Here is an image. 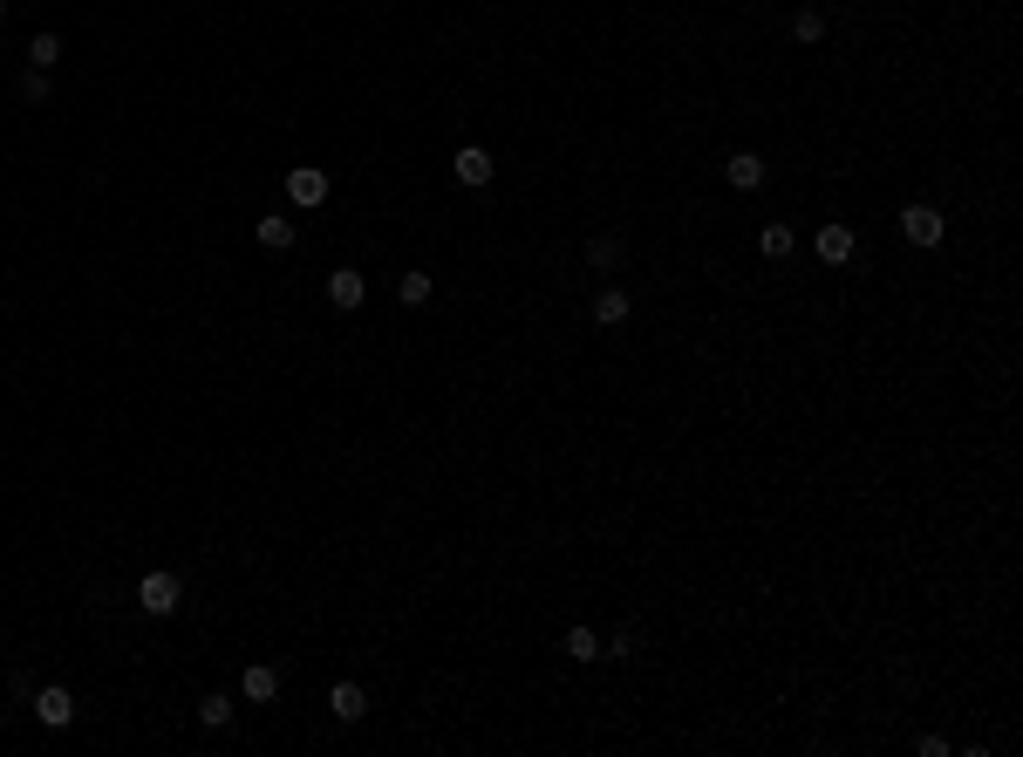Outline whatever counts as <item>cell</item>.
Listing matches in <instances>:
<instances>
[{
    "instance_id": "obj_19",
    "label": "cell",
    "mask_w": 1023,
    "mask_h": 757,
    "mask_svg": "<svg viewBox=\"0 0 1023 757\" xmlns=\"http://www.w3.org/2000/svg\"><path fill=\"white\" fill-rule=\"evenodd\" d=\"M396 294H403L410 307H423V301H430V273H403V280H396Z\"/></svg>"
},
{
    "instance_id": "obj_3",
    "label": "cell",
    "mask_w": 1023,
    "mask_h": 757,
    "mask_svg": "<svg viewBox=\"0 0 1023 757\" xmlns=\"http://www.w3.org/2000/svg\"><path fill=\"white\" fill-rule=\"evenodd\" d=\"M35 723L41 730H69L76 723V696L55 682V689H35Z\"/></svg>"
},
{
    "instance_id": "obj_11",
    "label": "cell",
    "mask_w": 1023,
    "mask_h": 757,
    "mask_svg": "<svg viewBox=\"0 0 1023 757\" xmlns=\"http://www.w3.org/2000/svg\"><path fill=\"white\" fill-rule=\"evenodd\" d=\"M594 321H601V328H621V321H628V294H621V287H601V294H594Z\"/></svg>"
},
{
    "instance_id": "obj_21",
    "label": "cell",
    "mask_w": 1023,
    "mask_h": 757,
    "mask_svg": "<svg viewBox=\"0 0 1023 757\" xmlns=\"http://www.w3.org/2000/svg\"><path fill=\"white\" fill-rule=\"evenodd\" d=\"M607 662H635V635H614L607 642Z\"/></svg>"
},
{
    "instance_id": "obj_12",
    "label": "cell",
    "mask_w": 1023,
    "mask_h": 757,
    "mask_svg": "<svg viewBox=\"0 0 1023 757\" xmlns=\"http://www.w3.org/2000/svg\"><path fill=\"white\" fill-rule=\"evenodd\" d=\"M792 246H798V239H792V226H785V219H771V226L758 232V253H764V260H785Z\"/></svg>"
},
{
    "instance_id": "obj_22",
    "label": "cell",
    "mask_w": 1023,
    "mask_h": 757,
    "mask_svg": "<svg viewBox=\"0 0 1023 757\" xmlns=\"http://www.w3.org/2000/svg\"><path fill=\"white\" fill-rule=\"evenodd\" d=\"M0 21H7V0H0Z\"/></svg>"
},
{
    "instance_id": "obj_7",
    "label": "cell",
    "mask_w": 1023,
    "mask_h": 757,
    "mask_svg": "<svg viewBox=\"0 0 1023 757\" xmlns=\"http://www.w3.org/2000/svg\"><path fill=\"white\" fill-rule=\"evenodd\" d=\"M328 710H335V723H362V717H369L362 682H335V689H328Z\"/></svg>"
},
{
    "instance_id": "obj_16",
    "label": "cell",
    "mask_w": 1023,
    "mask_h": 757,
    "mask_svg": "<svg viewBox=\"0 0 1023 757\" xmlns=\"http://www.w3.org/2000/svg\"><path fill=\"white\" fill-rule=\"evenodd\" d=\"M62 62V35H35L28 41V69H55Z\"/></svg>"
},
{
    "instance_id": "obj_4",
    "label": "cell",
    "mask_w": 1023,
    "mask_h": 757,
    "mask_svg": "<svg viewBox=\"0 0 1023 757\" xmlns=\"http://www.w3.org/2000/svg\"><path fill=\"white\" fill-rule=\"evenodd\" d=\"M901 232H908L914 246H942L948 219H942V212H935V205H908V212H901Z\"/></svg>"
},
{
    "instance_id": "obj_20",
    "label": "cell",
    "mask_w": 1023,
    "mask_h": 757,
    "mask_svg": "<svg viewBox=\"0 0 1023 757\" xmlns=\"http://www.w3.org/2000/svg\"><path fill=\"white\" fill-rule=\"evenodd\" d=\"M21 103H48V69H28L21 76Z\"/></svg>"
},
{
    "instance_id": "obj_5",
    "label": "cell",
    "mask_w": 1023,
    "mask_h": 757,
    "mask_svg": "<svg viewBox=\"0 0 1023 757\" xmlns=\"http://www.w3.org/2000/svg\"><path fill=\"white\" fill-rule=\"evenodd\" d=\"M362 294H369V280H362L355 266H335V273H328V301H335L341 314H355V307H362Z\"/></svg>"
},
{
    "instance_id": "obj_2",
    "label": "cell",
    "mask_w": 1023,
    "mask_h": 757,
    "mask_svg": "<svg viewBox=\"0 0 1023 757\" xmlns=\"http://www.w3.org/2000/svg\"><path fill=\"white\" fill-rule=\"evenodd\" d=\"M287 198H294L301 212L328 205V171H321V164H294V171H287Z\"/></svg>"
},
{
    "instance_id": "obj_9",
    "label": "cell",
    "mask_w": 1023,
    "mask_h": 757,
    "mask_svg": "<svg viewBox=\"0 0 1023 757\" xmlns=\"http://www.w3.org/2000/svg\"><path fill=\"white\" fill-rule=\"evenodd\" d=\"M239 689H246V703H273V696H280V669H273V662H253V669L239 676Z\"/></svg>"
},
{
    "instance_id": "obj_10",
    "label": "cell",
    "mask_w": 1023,
    "mask_h": 757,
    "mask_svg": "<svg viewBox=\"0 0 1023 757\" xmlns=\"http://www.w3.org/2000/svg\"><path fill=\"white\" fill-rule=\"evenodd\" d=\"M723 178H730L737 191H758V185H764V157H758V151H737L730 164H723Z\"/></svg>"
},
{
    "instance_id": "obj_14",
    "label": "cell",
    "mask_w": 1023,
    "mask_h": 757,
    "mask_svg": "<svg viewBox=\"0 0 1023 757\" xmlns=\"http://www.w3.org/2000/svg\"><path fill=\"white\" fill-rule=\"evenodd\" d=\"M560 648H567V662H601V635H594V628H567Z\"/></svg>"
},
{
    "instance_id": "obj_17",
    "label": "cell",
    "mask_w": 1023,
    "mask_h": 757,
    "mask_svg": "<svg viewBox=\"0 0 1023 757\" xmlns=\"http://www.w3.org/2000/svg\"><path fill=\"white\" fill-rule=\"evenodd\" d=\"M198 723H205V730H226V723H232V696H219V689H212V696L198 703Z\"/></svg>"
},
{
    "instance_id": "obj_18",
    "label": "cell",
    "mask_w": 1023,
    "mask_h": 757,
    "mask_svg": "<svg viewBox=\"0 0 1023 757\" xmlns=\"http://www.w3.org/2000/svg\"><path fill=\"white\" fill-rule=\"evenodd\" d=\"M792 35H798V41H819V35H826V14H819V7H798Z\"/></svg>"
},
{
    "instance_id": "obj_13",
    "label": "cell",
    "mask_w": 1023,
    "mask_h": 757,
    "mask_svg": "<svg viewBox=\"0 0 1023 757\" xmlns=\"http://www.w3.org/2000/svg\"><path fill=\"white\" fill-rule=\"evenodd\" d=\"M253 239H260L266 253H287V246H294V219H260V226H253Z\"/></svg>"
},
{
    "instance_id": "obj_8",
    "label": "cell",
    "mask_w": 1023,
    "mask_h": 757,
    "mask_svg": "<svg viewBox=\"0 0 1023 757\" xmlns=\"http://www.w3.org/2000/svg\"><path fill=\"white\" fill-rule=\"evenodd\" d=\"M853 246H860L853 226H839V219H833V226H819V260H826V266H846V260H853Z\"/></svg>"
},
{
    "instance_id": "obj_1",
    "label": "cell",
    "mask_w": 1023,
    "mask_h": 757,
    "mask_svg": "<svg viewBox=\"0 0 1023 757\" xmlns=\"http://www.w3.org/2000/svg\"><path fill=\"white\" fill-rule=\"evenodd\" d=\"M137 607H144V614H157V621H164V614H178V607H185V580H178V573H144Z\"/></svg>"
},
{
    "instance_id": "obj_6",
    "label": "cell",
    "mask_w": 1023,
    "mask_h": 757,
    "mask_svg": "<svg viewBox=\"0 0 1023 757\" xmlns=\"http://www.w3.org/2000/svg\"><path fill=\"white\" fill-rule=\"evenodd\" d=\"M451 171H457V185H492V151L485 144H464L451 157Z\"/></svg>"
},
{
    "instance_id": "obj_15",
    "label": "cell",
    "mask_w": 1023,
    "mask_h": 757,
    "mask_svg": "<svg viewBox=\"0 0 1023 757\" xmlns=\"http://www.w3.org/2000/svg\"><path fill=\"white\" fill-rule=\"evenodd\" d=\"M587 266H594V273H614V266H621V239H607V232L587 239Z\"/></svg>"
},
{
    "instance_id": "obj_23",
    "label": "cell",
    "mask_w": 1023,
    "mask_h": 757,
    "mask_svg": "<svg viewBox=\"0 0 1023 757\" xmlns=\"http://www.w3.org/2000/svg\"><path fill=\"white\" fill-rule=\"evenodd\" d=\"M0 723H7V710H0Z\"/></svg>"
}]
</instances>
